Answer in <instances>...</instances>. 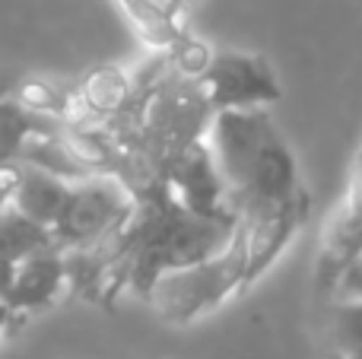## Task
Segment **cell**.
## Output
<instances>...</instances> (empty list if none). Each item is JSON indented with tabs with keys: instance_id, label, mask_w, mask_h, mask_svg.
Masks as SVG:
<instances>
[{
	"instance_id": "obj_1",
	"label": "cell",
	"mask_w": 362,
	"mask_h": 359,
	"mask_svg": "<svg viewBox=\"0 0 362 359\" xmlns=\"http://www.w3.org/2000/svg\"><path fill=\"white\" fill-rule=\"evenodd\" d=\"M232 213L274 207L302 191L299 163L267 108L219 112L206 131Z\"/></svg>"
},
{
	"instance_id": "obj_2",
	"label": "cell",
	"mask_w": 362,
	"mask_h": 359,
	"mask_svg": "<svg viewBox=\"0 0 362 359\" xmlns=\"http://www.w3.org/2000/svg\"><path fill=\"white\" fill-rule=\"evenodd\" d=\"M238 293H245V264L238 245L229 242V248L216 258L159 277L144 302L165 324H191L216 312Z\"/></svg>"
},
{
	"instance_id": "obj_3",
	"label": "cell",
	"mask_w": 362,
	"mask_h": 359,
	"mask_svg": "<svg viewBox=\"0 0 362 359\" xmlns=\"http://www.w3.org/2000/svg\"><path fill=\"white\" fill-rule=\"evenodd\" d=\"M131 210L134 194L115 175H89L70 182L67 201L51 229V239L64 254L80 252L112 235L131 216Z\"/></svg>"
},
{
	"instance_id": "obj_4",
	"label": "cell",
	"mask_w": 362,
	"mask_h": 359,
	"mask_svg": "<svg viewBox=\"0 0 362 359\" xmlns=\"http://www.w3.org/2000/svg\"><path fill=\"white\" fill-rule=\"evenodd\" d=\"M197 83L213 114L267 108L283 99V86L270 61L255 51H213Z\"/></svg>"
},
{
	"instance_id": "obj_5",
	"label": "cell",
	"mask_w": 362,
	"mask_h": 359,
	"mask_svg": "<svg viewBox=\"0 0 362 359\" xmlns=\"http://www.w3.org/2000/svg\"><path fill=\"white\" fill-rule=\"evenodd\" d=\"M308 210H312V197H308V191L302 188L283 204L257 207V210H248V213L235 216L232 242H235L238 252H242L245 290L276 264L283 248H286L289 242L299 235V229L305 226Z\"/></svg>"
},
{
	"instance_id": "obj_6",
	"label": "cell",
	"mask_w": 362,
	"mask_h": 359,
	"mask_svg": "<svg viewBox=\"0 0 362 359\" xmlns=\"http://www.w3.org/2000/svg\"><path fill=\"white\" fill-rule=\"evenodd\" d=\"M356 252H362V143L350 165L344 197L334 207L331 220L325 223V233H321V252L318 264H315V280H318L321 290L331 293L337 273L344 271L346 261Z\"/></svg>"
},
{
	"instance_id": "obj_7",
	"label": "cell",
	"mask_w": 362,
	"mask_h": 359,
	"mask_svg": "<svg viewBox=\"0 0 362 359\" xmlns=\"http://www.w3.org/2000/svg\"><path fill=\"white\" fill-rule=\"evenodd\" d=\"M70 290L67 283V254L61 248H45L38 254L23 258L13 267L10 280L0 290V299L10 309L13 322L23 324L32 312L51 309Z\"/></svg>"
},
{
	"instance_id": "obj_8",
	"label": "cell",
	"mask_w": 362,
	"mask_h": 359,
	"mask_svg": "<svg viewBox=\"0 0 362 359\" xmlns=\"http://www.w3.org/2000/svg\"><path fill=\"white\" fill-rule=\"evenodd\" d=\"M165 188L185 210L197 216H223L232 213L226 204V184L219 178L216 159H213L206 140L194 143L187 153L172 163L169 175H165Z\"/></svg>"
},
{
	"instance_id": "obj_9",
	"label": "cell",
	"mask_w": 362,
	"mask_h": 359,
	"mask_svg": "<svg viewBox=\"0 0 362 359\" xmlns=\"http://www.w3.org/2000/svg\"><path fill=\"white\" fill-rule=\"evenodd\" d=\"M67 191H70V182H64V178L51 175V172H42V169L19 165L16 188H13V197H10V210H16L19 216H25V220H32L35 226L51 233L64 210Z\"/></svg>"
},
{
	"instance_id": "obj_10",
	"label": "cell",
	"mask_w": 362,
	"mask_h": 359,
	"mask_svg": "<svg viewBox=\"0 0 362 359\" xmlns=\"http://www.w3.org/2000/svg\"><path fill=\"white\" fill-rule=\"evenodd\" d=\"M67 121L51 112H42L25 99L6 95L0 102V165H16L23 146L38 134H57Z\"/></svg>"
},
{
	"instance_id": "obj_11",
	"label": "cell",
	"mask_w": 362,
	"mask_h": 359,
	"mask_svg": "<svg viewBox=\"0 0 362 359\" xmlns=\"http://www.w3.org/2000/svg\"><path fill=\"white\" fill-rule=\"evenodd\" d=\"M121 13L127 16L131 29L140 35V42L150 45L159 54H169L172 48H178L191 32L178 23V13H172L169 6H163L159 0H118Z\"/></svg>"
},
{
	"instance_id": "obj_12",
	"label": "cell",
	"mask_w": 362,
	"mask_h": 359,
	"mask_svg": "<svg viewBox=\"0 0 362 359\" xmlns=\"http://www.w3.org/2000/svg\"><path fill=\"white\" fill-rule=\"evenodd\" d=\"M45 248H57L48 229L35 226L32 220L19 216L16 210H4L0 213V290L19 261L45 252Z\"/></svg>"
},
{
	"instance_id": "obj_13",
	"label": "cell",
	"mask_w": 362,
	"mask_h": 359,
	"mask_svg": "<svg viewBox=\"0 0 362 359\" xmlns=\"http://www.w3.org/2000/svg\"><path fill=\"white\" fill-rule=\"evenodd\" d=\"M325 337L331 359L362 350V299H331L325 312Z\"/></svg>"
},
{
	"instance_id": "obj_14",
	"label": "cell",
	"mask_w": 362,
	"mask_h": 359,
	"mask_svg": "<svg viewBox=\"0 0 362 359\" xmlns=\"http://www.w3.org/2000/svg\"><path fill=\"white\" fill-rule=\"evenodd\" d=\"M331 299H362V252H356L331 286Z\"/></svg>"
},
{
	"instance_id": "obj_15",
	"label": "cell",
	"mask_w": 362,
	"mask_h": 359,
	"mask_svg": "<svg viewBox=\"0 0 362 359\" xmlns=\"http://www.w3.org/2000/svg\"><path fill=\"white\" fill-rule=\"evenodd\" d=\"M16 175H19V165H0V213L10 210V197H13V188H16Z\"/></svg>"
},
{
	"instance_id": "obj_16",
	"label": "cell",
	"mask_w": 362,
	"mask_h": 359,
	"mask_svg": "<svg viewBox=\"0 0 362 359\" xmlns=\"http://www.w3.org/2000/svg\"><path fill=\"white\" fill-rule=\"evenodd\" d=\"M16 328V322H13V315H10V309L4 305V299H0V337L6 334V331H13Z\"/></svg>"
},
{
	"instance_id": "obj_17",
	"label": "cell",
	"mask_w": 362,
	"mask_h": 359,
	"mask_svg": "<svg viewBox=\"0 0 362 359\" xmlns=\"http://www.w3.org/2000/svg\"><path fill=\"white\" fill-rule=\"evenodd\" d=\"M6 95H10V89H6V83H0V102H4Z\"/></svg>"
},
{
	"instance_id": "obj_18",
	"label": "cell",
	"mask_w": 362,
	"mask_h": 359,
	"mask_svg": "<svg viewBox=\"0 0 362 359\" xmlns=\"http://www.w3.org/2000/svg\"><path fill=\"white\" fill-rule=\"evenodd\" d=\"M344 359H362V350H359V353H353V356H344Z\"/></svg>"
}]
</instances>
